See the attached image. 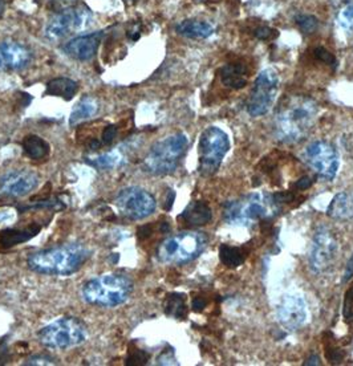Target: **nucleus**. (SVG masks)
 <instances>
[{"label":"nucleus","instance_id":"nucleus-37","mask_svg":"<svg viewBox=\"0 0 353 366\" xmlns=\"http://www.w3.org/2000/svg\"><path fill=\"white\" fill-rule=\"evenodd\" d=\"M51 364H55L54 358L51 356H47V354L34 356L25 363V365H51Z\"/></svg>","mask_w":353,"mask_h":366},{"label":"nucleus","instance_id":"nucleus-33","mask_svg":"<svg viewBox=\"0 0 353 366\" xmlns=\"http://www.w3.org/2000/svg\"><path fill=\"white\" fill-rule=\"evenodd\" d=\"M314 55H315L316 58L319 61H321V63H324V64H327L330 67H336V58H334V56L331 52H328L325 48L317 47V48H315V51H314Z\"/></svg>","mask_w":353,"mask_h":366},{"label":"nucleus","instance_id":"nucleus-12","mask_svg":"<svg viewBox=\"0 0 353 366\" xmlns=\"http://www.w3.org/2000/svg\"><path fill=\"white\" fill-rule=\"evenodd\" d=\"M304 158L319 177L327 181H332L336 177L340 160L332 144L327 141H315L310 144L306 149Z\"/></svg>","mask_w":353,"mask_h":366},{"label":"nucleus","instance_id":"nucleus-28","mask_svg":"<svg viewBox=\"0 0 353 366\" xmlns=\"http://www.w3.org/2000/svg\"><path fill=\"white\" fill-rule=\"evenodd\" d=\"M85 161L87 164H89L98 170H111L121 165L124 162V158L118 151L113 150V151H107L101 154H94L93 157H87Z\"/></svg>","mask_w":353,"mask_h":366},{"label":"nucleus","instance_id":"nucleus-6","mask_svg":"<svg viewBox=\"0 0 353 366\" xmlns=\"http://www.w3.org/2000/svg\"><path fill=\"white\" fill-rule=\"evenodd\" d=\"M88 332L84 323L74 317H61L39 330V341L48 349L64 350L81 345Z\"/></svg>","mask_w":353,"mask_h":366},{"label":"nucleus","instance_id":"nucleus-41","mask_svg":"<svg viewBox=\"0 0 353 366\" xmlns=\"http://www.w3.org/2000/svg\"><path fill=\"white\" fill-rule=\"evenodd\" d=\"M353 276V257H351V260L348 261V264H347V270H345V274H344V279H343V281L345 283V281H348L351 277Z\"/></svg>","mask_w":353,"mask_h":366},{"label":"nucleus","instance_id":"nucleus-14","mask_svg":"<svg viewBox=\"0 0 353 366\" xmlns=\"http://www.w3.org/2000/svg\"><path fill=\"white\" fill-rule=\"evenodd\" d=\"M40 178L31 170H12L0 177V200H17L28 195L39 186Z\"/></svg>","mask_w":353,"mask_h":366},{"label":"nucleus","instance_id":"nucleus-13","mask_svg":"<svg viewBox=\"0 0 353 366\" xmlns=\"http://www.w3.org/2000/svg\"><path fill=\"white\" fill-rule=\"evenodd\" d=\"M337 240L328 227H319L311 246L310 266L316 274H323L334 266L337 257Z\"/></svg>","mask_w":353,"mask_h":366},{"label":"nucleus","instance_id":"nucleus-24","mask_svg":"<svg viewBox=\"0 0 353 366\" xmlns=\"http://www.w3.org/2000/svg\"><path fill=\"white\" fill-rule=\"evenodd\" d=\"M98 110V104L97 100L93 98L91 96L83 97L74 107L71 117H69V125L74 127L88 118L93 117Z\"/></svg>","mask_w":353,"mask_h":366},{"label":"nucleus","instance_id":"nucleus-4","mask_svg":"<svg viewBox=\"0 0 353 366\" xmlns=\"http://www.w3.org/2000/svg\"><path fill=\"white\" fill-rule=\"evenodd\" d=\"M189 147L184 133H175L158 141L144 160V170L153 175H167L177 170Z\"/></svg>","mask_w":353,"mask_h":366},{"label":"nucleus","instance_id":"nucleus-25","mask_svg":"<svg viewBox=\"0 0 353 366\" xmlns=\"http://www.w3.org/2000/svg\"><path fill=\"white\" fill-rule=\"evenodd\" d=\"M327 213L334 219H351L353 218L352 198L345 193L337 194L331 202Z\"/></svg>","mask_w":353,"mask_h":366},{"label":"nucleus","instance_id":"nucleus-9","mask_svg":"<svg viewBox=\"0 0 353 366\" xmlns=\"http://www.w3.org/2000/svg\"><path fill=\"white\" fill-rule=\"evenodd\" d=\"M230 149V141L222 129L208 127L200 137L198 171L202 177H210L217 173L224 155Z\"/></svg>","mask_w":353,"mask_h":366},{"label":"nucleus","instance_id":"nucleus-8","mask_svg":"<svg viewBox=\"0 0 353 366\" xmlns=\"http://www.w3.org/2000/svg\"><path fill=\"white\" fill-rule=\"evenodd\" d=\"M93 21V14L85 6H71L55 14L48 24L45 25L44 36L50 41H60L65 37L71 36L85 31Z\"/></svg>","mask_w":353,"mask_h":366},{"label":"nucleus","instance_id":"nucleus-40","mask_svg":"<svg viewBox=\"0 0 353 366\" xmlns=\"http://www.w3.org/2000/svg\"><path fill=\"white\" fill-rule=\"evenodd\" d=\"M206 304H207V301H206L204 297H195V299L193 300V311H202L204 307H206Z\"/></svg>","mask_w":353,"mask_h":366},{"label":"nucleus","instance_id":"nucleus-42","mask_svg":"<svg viewBox=\"0 0 353 366\" xmlns=\"http://www.w3.org/2000/svg\"><path fill=\"white\" fill-rule=\"evenodd\" d=\"M7 4H8V0H0V20H1L3 15H4V12H6Z\"/></svg>","mask_w":353,"mask_h":366},{"label":"nucleus","instance_id":"nucleus-32","mask_svg":"<svg viewBox=\"0 0 353 366\" xmlns=\"http://www.w3.org/2000/svg\"><path fill=\"white\" fill-rule=\"evenodd\" d=\"M65 207L64 202L58 198H52V200H44L40 201L34 206H28V207H23L20 210H30V208H47V210H52V211H58L63 210Z\"/></svg>","mask_w":353,"mask_h":366},{"label":"nucleus","instance_id":"nucleus-20","mask_svg":"<svg viewBox=\"0 0 353 366\" xmlns=\"http://www.w3.org/2000/svg\"><path fill=\"white\" fill-rule=\"evenodd\" d=\"M40 231V226L32 224L24 228H8L0 231V247L11 248L20 243H25L30 239L35 238Z\"/></svg>","mask_w":353,"mask_h":366},{"label":"nucleus","instance_id":"nucleus-31","mask_svg":"<svg viewBox=\"0 0 353 366\" xmlns=\"http://www.w3.org/2000/svg\"><path fill=\"white\" fill-rule=\"evenodd\" d=\"M295 21H297V27L304 32V34H314L317 27H319V21L315 17L312 15H297L295 18Z\"/></svg>","mask_w":353,"mask_h":366},{"label":"nucleus","instance_id":"nucleus-27","mask_svg":"<svg viewBox=\"0 0 353 366\" xmlns=\"http://www.w3.org/2000/svg\"><path fill=\"white\" fill-rule=\"evenodd\" d=\"M164 311L167 316L175 320H185L187 316L186 296L182 293H170L167 294L164 303Z\"/></svg>","mask_w":353,"mask_h":366},{"label":"nucleus","instance_id":"nucleus-15","mask_svg":"<svg viewBox=\"0 0 353 366\" xmlns=\"http://www.w3.org/2000/svg\"><path fill=\"white\" fill-rule=\"evenodd\" d=\"M278 319L280 324L287 330L300 328L307 320V307L304 300L297 296H284L278 305Z\"/></svg>","mask_w":353,"mask_h":366},{"label":"nucleus","instance_id":"nucleus-10","mask_svg":"<svg viewBox=\"0 0 353 366\" xmlns=\"http://www.w3.org/2000/svg\"><path fill=\"white\" fill-rule=\"evenodd\" d=\"M118 213L128 220H142L150 217L157 207L156 198L141 187H127L116 197Z\"/></svg>","mask_w":353,"mask_h":366},{"label":"nucleus","instance_id":"nucleus-3","mask_svg":"<svg viewBox=\"0 0 353 366\" xmlns=\"http://www.w3.org/2000/svg\"><path fill=\"white\" fill-rule=\"evenodd\" d=\"M133 281L122 274H107L93 277L83 286V299L94 307L114 308L128 301Z\"/></svg>","mask_w":353,"mask_h":366},{"label":"nucleus","instance_id":"nucleus-44","mask_svg":"<svg viewBox=\"0 0 353 366\" xmlns=\"http://www.w3.org/2000/svg\"><path fill=\"white\" fill-rule=\"evenodd\" d=\"M60 1H64V3H74L76 0H60Z\"/></svg>","mask_w":353,"mask_h":366},{"label":"nucleus","instance_id":"nucleus-29","mask_svg":"<svg viewBox=\"0 0 353 366\" xmlns=\"http://www.w3.org/2000/svg\"><path fill=\"white\" fill-rule=\"evenodd\" d=\"M220 259L227 268H238L246 260V252L241 247L222 244L220 247Z\"/></svg>","mask_w":353,"mask_h":366},{"label":"nucleus","instance_id":"nucleus-17","mask_svg":"<svg viewBox=\"0 0 353 366\" xmlns=\"http://www.w3.org/2000/svg\"><path fill=\"white\" fill-rule=\"evenodd\" d=\"M103 37H104L103 31L80 35V36L74 37L68 43H65L61 50L65 55L74 60L83 61V63L89 61L96 55Z\"/></svg>","mask_w":353,"mask_h":366},{"label":"nucleus","instance_id":"nucleus-2","mask_svg":"<svg viewBox=\"0 0 353 366\" xmlns=\"http://www.w3.org/2000/svg\"><path fill=\"white\" fill-rule=\"evenodd\" d=\"M91 257L87 246L71 243L31 254L27 266L34 272L50 276H69L76 274Z\"/></svg>","mask_w":353,"mask_h":366},{"label":"nucleus","instance_id":"nucleus-22","mask_svg":"<svg viewBox=\"0 0 353 366\" xmlns=\"http://www.w3.org/2000/svg\"><path fill=\"white\" fill-rule=\"evenodd\" d=\"M78 92V83L68 77H56L47 84L45 94L71 101Z\"/></svg>","mask_w":353,"mask_h":366},{"label":"nucleus","instance_id":"nucleus-43","mask_svg":"<svg viewBox=\"0 0 353 366\" xmlns=\"http://www.w3.org/2000/svg\"><path fill=\"white\" fill-rule=\"evenodd\" d=\"M320 365V363H319V357L317 356H312L311 358H308V361L307 363H304V365Z\"/></svg>","mask_w":353,"mask_h":366},{"label":"nucleus","instance_id":"nucleus-16","mask_svg":"<svg viewBox=\"0 0 353 366\" xmlns=\"http://www.w3.org/2000/svg\"><path fill=\"white\" fill-rule=\"evenodd\" d=\"M31 60V51L24 44L12 40L0 43V71H21Z\"/></svg>","mask_w":353,"mask_h":366},{"label":"nucleus","instance_id":"nucleus-1","mask_svg":"<svg viewBox=\"0 0 353 366\" xmlns=\"http://www.w3.org/2000/svg\"><path fill=\"white\" fill-rule=\"evenodd\" d=\"M317 111V104L307 96L284 98L275 114L277 138L286 144L301 141L314 127Z\"/></svg>","mask_w":353,"mask_h":366},{"label":"nucleus","instance_id":"nucleus-11","mask_svg":"<svg viewBox=\"0 0 353 366\" xmlns=\"http://www.w3.org/2000/svg\"><path fill=\"white\" fill-rule=\"evenodd\" d=\"M279 89V77L274 69L261 71L247 100V111L253 117L266 114L272 107Z\"/></svg>","mask_w":353,"mask_h":366},{"label":"nucleus","instance_id":"nucleus-21","mask_svg":"<svg viewBox=\"0 0 353 366\" xmlns=\"http://www.w3.org/2000/svg\"><path fill=\"white\" fill-rule=\"evenodd\" d=\"M175 32L187 39H207L214 34V27L204 20L187 19L175 25Z\"/></svg>","mask_w":353,"mask_h":366},{"label":"nucleus","instance_id":"nucleus-38","mask_svg":"<svg viewBox=\"0 0 353 366\" xmlns=\"http://www.w3.org/2000/svg\"><path fill=\"white\" fill-rule=\"evenodd\" d=\"M344 316L347 319L352 317L353 316V286L345 293V299H344Z\"/></svg>","mask_w":353,"mask_h":366},{"label":"nucleus","instance_id":"nucleus-39","mask_svg":"<svg viewBox=\"0 0 353 366\" xmlns=\"http://www.w3.org/2000/svg\"><path fill=\"white\" fill-rule=\"evenodd\" d=\"M311 184H312V181H311L310 177H303L301 180H299V181L294 184V187H295L297 191H303V190L310 189Z\"/></svg>","mask_w":353,"mask_h":366},{"label":"nucleus","instance_id":"nucleus-34","mask_svg":"<svg viewBox=\"0 0 353 366\" xmlns=\"http://www.w3.org/2000/svg\"><path fill=\"white\" fill-rule=\"evenodd\" d=\"M117 131H118V128L116 125H108L101 133V144L105 147L111 145L116 141Z\"/></svg>","mask_w":353,"mask_h":366},{"label":"nucleus","instance_id":"nucleus-35","mask_svg":"<svg viewBox=\"0 0 353 366\" xmlns=\"http://www.w3.org/2000/svg\"><path fill=\"white\" fill-rule=\"evenodd\" d=\"M254 35L259 40L268 41V40H274L275 37L278 36V31L274 28H270V27H259L255 30Z\"/></svg>","mask_w":353,"mask_h":366},{"label":"nucleus","instance_id":"nucleus-30","mask_svg":"<svg viewBox=\"0 0 353 366\" xmlns=\"http://www.w3.org/2000/svg\"><path fill=\"white\" fill-rule=\"evenodd\" d=\"M149 356L148 352L144 349L134 348L129 352V356L125 361V365L128 366H141L148 364Z\"/></svg>","mask_w":353,"mask_h":366},{"label":"nucleus","instance_id":"nucleus-26","mask_svg":"<svg viewBox=\"0 0 353 366\" xmlns=\"http://www.w3.org/2000/svg\"><path fill=\"white\" fill-rule=\"evenodd\" d=\"M332 7L337 24L353 34V0H332Z\"/></svg>","mask_w":353,"mask_h":366},{"label":"nucleus","instance_id":"nucleus-36","mask_svg":"<svg viewBox=\"0 0 353 366\" xmlns=\"http://www.w3.org/2000/svg\"><path fill=\"white\" fill-rule=\"evenodd\" d=\"M325 356L331 364H340L343 361V352L334 347H325Z\"/></svg>","mask_w":353,"mask_h":366},{"label":"nucleus","instance_id":"nucleus-5","mask_svg":"<svg viewBox=\"0 0 353 366\" xmlns=\"http://www.w3.org/2000/svg\"><path fill=\"white\" fill-rule=\"evenodd\" d=\"M207 246V237L200 231H184L165 239L157 248V259L170 266H184L200 257Z\"/></svg>","mask_w":353,"mask_h":366},{"label":"nucleus","instance_id":"nucleus-7","mask_svg":"<svg viewBox=\"0 0 353 366\" xmlns=\"http://www.w3.org/2000/svg\"><path fill=\"white\" fill-rule=\"evenodd\" d=\"M274 210L267 197L250 194L239 200L227 202L223 210V219L230 226L250 227L255 222L268 219Z\"/></svg>","mask_w":353,"mask_h":366},{"label":"nucleus","instance_id":"nucleus-23","mask_svg":"<svg viewBox=\"0 0 353 366\" xmlns=\"http://www.w3.org/2000/svg\"><path fill=\"white\" fill-rule=\"evenodd\" d=\"M21 147H23L24 154H25L28 158L34 160V161L44 160L45 157H48L50 150H51L50 144H48L44 138L39 137L36 134H30V136H27V137L23 140V142H21Z\"/></svg>","mask_w":353,"mask_h":366},{"label":"nucleus","instance_id":"nucleus-18","mask_svg":"<svg viewBox=\"0 0 353 366\" xmlns=\"http://www.w3.org/2000/svg\"><path fill=\"white\" fill-rule=\"evenodd\" d=\"M211 218V208L204 201L191 202L180 215V219L182 220V223L187 227H201L207 224Z\"/></svg>","mask_w":353,"mask_h":366},{"label":"nucleus","instance_id":"nucleus-19","mask_svg":"<svg viewBox=\"0 0 353 366\" xmlns=\"http://www.w3.org/2000/svg\"><path fill=\"white\" fill-rule=\"evenodd\" d=\"M223 85L230 89H242L247 85L248 69L243 63H228L220 71Z\"/></svg>","mask_w":353,"mask_h":366}]
</instances>
